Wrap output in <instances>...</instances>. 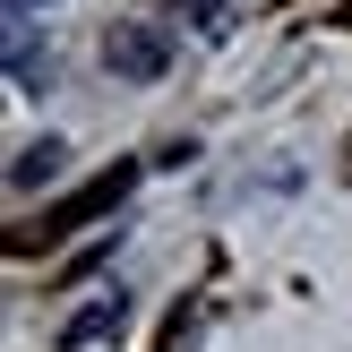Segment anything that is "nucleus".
Returning a JSON list of instances; mask_svg holds the SVG:
<instances>
[{"instance_id":"f257e3e1","label":"nucleus","mask_w":352,"mask_h":352,"mask_svg":"<svg viewBox=\"0 0 352 352\" xmlns=\"http://www.w3.org/2000/svg\"><path fill=\"white\" fill-rule=\"evenodd\" d=\"M103 60H112L120 78H155V69H164V34L155 26H120L112 43H103Z\"/></svg>"},{"instance_id":"f03ea898","label":"nucleus","mask_w":352,"mask_h":352,"mask_svg":"<svg viewBox=\"0 0 352 352\" xmlns=\"http://www.w3.org/2000/svg\"><path fill=\"white\" fill-rule=\"evenodd\" d=\"M103 327H120V292H112V301H95L86 318H69V327H60V344H86V336H103Z\"/></svg>"},{"instance_id":"7ed1b4c3","label":"nucleus","mask_w":352,"mask_h":352,"mask_svg":"<svg viewBox=\"0 0 352 352\" xmlns=\"http://www.w3.org/2000/svg\"><path fill=\"white\" fill-rule=\"evenodd\" d=\"M34 9H43V0H9V17H17V26H26V17H34Z\"/></svg>"}]
</instances>
